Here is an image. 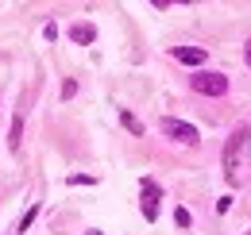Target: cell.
<instances>
[{
  "label": "cell",
  "instance_id": "9a60e30c",
  "mask_svg": "<svg viewBox=\"0 0 251 235\" xmlns=\"http://www.w3.org/2000/svg\"><path fill=\"white\" fill-rule=\"evenodd\" d=\"M244 235H251V232H244Z\"/></svg>",
  "mask_w": 251,
  "mask_h": 235
},
{
  "label": "cell",
  "instance_id": "ba28073f",
  "mask_svg": "<svg viewBox=\"0 0 251 235\" xmlns=\"http://www.w3.org/2000/svg\"><path fill=\"white\" fill-rule=\"evenodd\" d=\"M120 123H124V127H127V131H131V135H143V123H139V119L131 116L127 108H120Z\"/></svg>",
  "mask_w": 251,
  "mask_h": 235
},
{
  "label": "cell",
  "instance_id": "277c9868",
  "mask_svg": "<svg viewBox=\"0 0 251 235\" xmlns=\"http://www.w3.org/2000/svg\"><path fill=\"white\" fill-rule=\"evenodd\" d=\"M139 193H143L139 208H143L147 224H155V220H158V201H162V189H158V181H155V177H143V181H139Z\"/></svg>",
  "mask_w": 251,
  "mask_h": 235
},
{
  "label": "cell",
  "instance_id": "9c48e42d",
  "mask_svg": "<svg viewBox=\"0 0 251 235\" xmlns=\"http://www.w3.org/2000/svg\"><path fill=\"white\" fill-rule=\"evenodd\" d=\"M35 216H39V205H31L27 212H24V216H20V224H16V235H24V232H27V228L35 224Z\"/></svg>",
  "mask_w": 251,
  "mask_h": 235
},
{
  "label": "cell",
  "instance_id": "4fadbf2b",
  "mask_svg": "<svg viewBox=\"0 0 251 235\" xmlns=\"http://www.w3.org/2000/svg\"><path fill=\"white\" fill-rule=\"evenodd\" d=\"M244 58H248V66H251V39L244 43Z\"/></svg>",
  "mask_w": 251,
  "mask_h": 235
},
{
  "label": "cell",
  "instance_id": "6da1fadb",
  "mask_svg": "<svg viewBox=\"0 0 251 235\" xmlns=\"http://www.w3.org/2000/svg\"><path fill=\"white\" fill-rule=\"evenodd\" d=\"M248 154H251V123H236V127H232V135L224 139V154H220L228 185H236V181H240V170H244Z\"/></svg>",
  "mask_w": 251,
  "mask_h": 235
},
{
  "label": "cell",
  "instance_id": "5b68a950",
  "mask_svg": "<svg viewBox=\"0 0 251 235\" xmlns=\"http://www.w3.org/2000/svg\"><path fill=\"white\" fill-rule=\"evenodd\" d=\"M170 54H174V62H182V66H205V62H209V50H205V47H174Z\"/></svg>",
  "mask_w": 251,
  "mask_h": 235
},
{
  "label": "cell",
  "instance_id": "52a82bcc",
  "mask_svg": "<svg viewBox=\"0 0 251 235\" xmlns=\"http://www.w3.org/2000/svg\"><path fill=\"white\" fill-rule=\"evenodd\" d=\"M20 143H24V112H16V116H12V127H8V150L16 154Z\"/></svg>",
  "mask_w": 251,
  "mask_h": 235
},
{
  "label": "cell",
  "instance_id": "30bf717a",
  "mask_svg": "<svg viewBox=\"0 0 251 235\" xmlns=\"http://www.w3.org/2000/svg\"><path fill=\"white\" fill-rule=\"evenodd\" d=\"M174 224H178V228H193V216H189V208H174Z\"/></svg>",
  "mask_w": 251,
  "mask_h": 235
},
{
  "label": "cell",
  "instance_id": "3957f363",
  "mask_svg": "<svg viewBox=\"0 0 251 235\" xmlns=\"http://www.w3.org/2000/svg\"><path fill=\"white\" fill-rule=\"evenodd\" d=\"M162 135L166 139H174V143H182V147H197L201 143V131L193 127V123H186V119H178V116H162Z\"/></svg>",
  "mask_w": 251,
  "mask_h": 235
},
{
  "label": "cell",
  "instance_id": "5bb4252c",
  "mask_svg": "<svg viewBox=\"0 0 251 235\" xmlns=\"http://www.w3.org/2000/svg\"><path fill=\"white\" fill-rule=\"evenodd\" d=\"M85 235H104V232H97V228H89V232H85Z\"/></svg>",
  "mask_w": 251,
  "mask_h": 235
},
{
  "label": "cell",
  "instance_id": "8fae6325",
  "mask_svg": "<svg viewBox=\"0 0 251 235\" xmlns=\"http://www.w3.org/2000/svg\"><path fill=\"white\" fill-rule=\"evenodd\" d=\"M74 96H77V81L66 77V81H62V100H74Z\"/></svg>",
  "mask_w": 251,
  "mask_h": 235
},
{
  "label": "cell",
  "instance_id": "7c38bea8",
  "mask_svg": "<svg viewBox=\"0 0 251 235\" xmlns=\"http://www.w3.org/2000/svg\"><path fill=\"white\" fill-rule=\"evenodd\" d=\"M70 185H93V177H85V174H74V177H70Z\"/></svg>",
  "mask_w": 251,
  "mask_h": 235
},
{
  "label": "cell",
  "instance_id": "7a4b0ae2",
  "mask_svg": "<svg viewBox=\"0 0 251 235\" xmlns=\"http://www.w3.org/2000/svg\"><path fill=\"white\" fill-rule=\"evenodd\" d=\"M189 89L201 93V96H224V93L232 89V81H228L224 73H217V70H197V73L189 77Z\"/></svg>",
  "mask_w": 251,
  "mask_h": 235
},
{
  "label": "cell",
  "instance_id": "8992f818",
  "mask_svg": "<svg viewBox=\"0 0 251 235\" xmlns=\"http://www.w3.org/2000/svg\"><path fill=\"white\" fill-rule=\"evenodd\" d=\"M70 39H74L77 47H89V43H97V27L89 24V20H81V24L70 27Z\"/></svg>",
  "mask_w": 251,
  "mask_h": 235
}]
</instances>
